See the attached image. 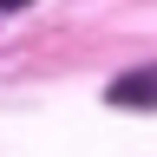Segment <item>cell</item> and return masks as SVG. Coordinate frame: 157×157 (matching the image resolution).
Wrapping results in <instances>:
<instances>
[{"instance_id": "obj_2", "label": "cell", "mask_w": 157, "mask_h": 157, "mask_svg": "<svg viewBox=\"0 0 157 157\" xmlns=\"http://www.w3.org/2000/svg\"><path fill=\"white\" fill-rule=\"evenodd\" d=\"M7 7H26V0H0V13H7Z\"/></svg>"}, {"instance_id": "obj_1", "label": "cell", "mask_w": 157, "mask_h": 157, "mask_svg": "<svg viewBox=\"0 0 157 157\" xmlns=\"http://www.w3.org/2000/svg\"><path fill=\"white\" fill-rule=\"evenodd\" d=\"M105 105H118V111H157V66H137L124 78H111Z\"/></svg>"}]
</instances>
